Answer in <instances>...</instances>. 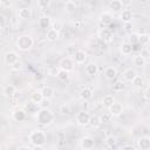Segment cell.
<instances>
[{"mask_svg":"<svg viewBox=\"0 0 150 150\" xmlns=\"http://www.w3.org/2000/svg\"><path fill=\"white\" fill-rule=\"evenodd\" d=\"M104 76H105V79L109 80V81L115 80L116 76H117V69H116L114 66H109V67H107L105 70H104Z\"/></svg>","mask_w":150,"mask_h":150,"instance_id":"cell-19","label":"cell"},{"mask_svg":"<svg viewBox=\"0 0 150 150\" xmlns=\"http://www.w3.org/2000/svg\"><path fill=\"white\" fill-rule=\"evenodd\" d=\"M90 117H91V115H90L89 112H87V111H79V112L75 115V121H76V123H77L79 125L86 127V125L89 124Z\"/></svg>","mask_w":150,"mask_h":150,"instance_id":"cell-4","label":"cell"},{"mask_svg":"<svg viewBox=\"0 0 150 150\" xmlns=\"http://www.w3.org/2000/svg\"><path fill=\"white\" fill-rule=\"evenodd\" d=\"M81 26H82V21H76V22H75V27L80 28Z\"/></svg>","mask_w":150,"mask_h":150,"instance_id":"cell-52","label":"cell"},{"mask_svg":"<svg viewBox=\"0 0 150 150\" xmlns=\"http://www.w3.org/2000/svg\"><path fill=\"white\" fill-rule=\"evenodd\" d=\"M128 41H129L132 46H135V45H139V34H138V33H130V34H129V39H128Z\"/></svg>","mask_w":150,"mask_h":150,"instance_id":"cell-33","label":"cell"},{"mask_svg":"<svg viewBox=\"0 0 150 150\" xmlns=\"http://www.w3.org/2000/svg\"><path fill=\"white\" fill-rule=\"evenodd\" d=\"M13 118L18 122H22L26 120V116H27V112L25 109H15L14 112H13Z\"/></svg>","mask_w":150,"mask_h":150,"instance_id":"cell-21","label":"cell"},{"mask_svg":"<svg viewBox=\"0 0 150 150\" xmlns=\"http://www.w3.org/2000/svg\"><path fill=\"white\" fill-rule=\"evenodd\" d=\"M112 19H114V16H112L111 12H108V11L102 12V13L98 15V22H100L101 25H103V26H109V25H111Z\"/></svg>","mask_w":150,"mask_h":150,"instance_id":"cell-8","label":"cell"},{"mask_svg":"<svg viewBox=\"0 0 150 150\" xmlns=\"http://www.w3.org/2000/svg\"><path fill=\"white\" fill-rule=\"evenodd\" d=\"M43 98H45V97H43L41 90H35V91H33V93L30 94V101L34 102V103H38V104H39Z\"/></svg>","mask_w":150,"mask_h":150,"instance_id":"cell-26","label":"cell"},{"mask_svg":"<svg viewBox=\"0 0 150 150\" xmlns=\"http://www.w3.org/2000/svg\"><path fill=\"white\" fill-rule=\"evenodd\" d=\"M59 66H60V68H61V69H64V70L71 71V70L74 69V66H75V61H74V59H73V57H69V56H67V57H63V59H61V61H60Z\"/></svg>","mask_w":150,"mask_h":150,"instance_id":"cell-7","label":"cell"},{"mask_svg":"<svg viewBox=\"0 0 150 150\" xmlns=\"http://www.w3.org/2000/svg\"><path fill=\"white\" fill-rule=\"evenodd\" d=\"M137 148L141 150H150V136H142L137 139Z\"/></svg>","mask_w":150,"mask_h":150,"instance_id":"cell-12","label":"cell"},{"mask_svg":"<svg viewBox=\"0 0 150 150\" xmlns=\"http://www.w3.org/2000/svg\"><path fill=\"white\" fill-rule=\"evenodd\" d=\"M23 68V64H22V62L19 60V61H16V62H14L13 64H11V69L12 70H14V71H19V70H21Z\"/></svg>","mask_w":150,"mask_h":150,"instance_id":"cell-39","label":"cell"},{"mask_svg":"<svg viewBox=\"0 0 150 150\" xmlns=\"http://www.w3.org/2000/svg\"><path fill=\"white\" fill-rule=\"evenodd\" d=\"M41 93H42V95H43V97H45V98L50 100V98H53V97H54L55 90H54V88H53V87H50V86H45V87L41 89Z\"/></svg>","mask_w":150,"mask_h":150,"instance_id":"cell-23","label":"cell"},{"mask_svg":"<svg viewBox=\"0 0 150 150\" xmlns=\"http://www.w3.org/2000/svg\"><path fill=\"white\" fill-rule=\"evenodd\" d=\"M16 93V89L13 84H7L5 88H4V95L7 96V97H13Z\"/></svg>","mask_w":150,"mask_h":150,"instance_id":"cell-27","label":"cell"},{"mask_svg":"<svg viewBox=\"0 0 150 150\" xmlns=\"http://www.w3.org/2000/svg\"><path fill=\"white\" fill-rule=\"evenodd\" d=\"M69 73H70V71H68V70L61 69L60 73H59V75H57V79H59L60 81H62V82H67V81L69 80V76H70Z\"/></svg>","mask_w":150,"mask_h":150,"instance_id":"cell-34","label":"cell"},{"mask_svg":"<svg viewBox=\"0 0 150 150\" xmlns=\"http://www.w3.org/2000/svg\"><path fill=\"white\" fill-rule=\"evenodd\" d=\"M39 25H40L41 28H49L52 22H50V19L48 16H41L40 20H39Z\"/></svg>","mask_w":150,"mask_h":150,"instance_id":"cell-32","label":"cell"},{"mask_svg":"<svg viewBox=\"0 0 150 150\" xmlns=\"http://www.w3.org/2000/svg\"><path fill=\"white\" fill-rule=\"evenodd\" d=\"M28 138H29L30 144H32L33 148H35V149H41V148H43V146L46 145V143H47V135H46V132L42 131V130H39V129L32 131V132L29 134Z\"/></svg>","mask_w":150,"mask_h":150,"instance_id":"cell-1","label":"cell"},{"mask_svg":"<svg viewBox=\"0 0 150 150\" xmlns=\"http://www.w3.org/2000/svg\"><path fill=\"white\" fill-rule=\"evenodd\" d=\"M150 42V35L146 33L139 34V45L141 46H146Z\"/></svg>","mask_w":150,"mask_h":150,"instance_id":"cell-36","label":"cell"},{"mask_svg":"<svg viewBox=\"0 0 150 150\" xmlns=\"http://www.w3.org/2000/svg\"><path fill=\"white\" fill-rule=\"evenodd\" d=\"M50 4H52V0H38V6L40 8H42V9L49 7Z\"/></svg>","mask_w":150,"mask_h":150,"instance_id":"cell-40","label":"cell"},{"mask_svg":"<svg viewBox=\"0 0 150 150\" xmlns=\"http://www.w3.org/2000/svg\"><path fill=\"white\" fill-rule=\"evenodd\" d=\"M112 88H114V90H122L123 89V83L122 82H116Z\"/></svg>","mask_w":150,"mask_h":150,"instance_id":"cell-45","label":"cell"},{"mask_svg":"<svg viewBox=\"0 0 150 150\" xmlns=\"http://www.w3.org/2000/svg\"><path fill=\"white\" fill-rule=\"evenodd\" d=\"M60 70H61L60 66H53V67H50V68L48 69V75L52 76V77H57Z\"/></svg>","mask_w":150,"mask_h":150,"instance_id":"cell-35","label":"cell"},{"mask_svg":"<svg viewBox=\"0 0 150 150\" xmlns=\"http://www.w3.org/2000/svg\"><path fill=\"white\" fill-rule=\"evenodd\" d=\"M60 112L62 115H69L71 111H70V107L67 104V103H63L60 105Z\"/></svg>","mask_w":150,"mask_h":150,"instance_id":"cell-37","label":"cell"},{"mask_svg":"<svg viewBox=\"0 0 150 150\" xmlns=\"http://www.w3.org/2000/svg\"><path fill=\"white\" fill-rule=\"evenodd\" d=\"M73 59H74L76 64H83L87 60V53L83 49H77V50H75Z\"/></svg>","mask_w":150,"mask_h":150,"instance_id":"cell-10","label":"cell"},{"mask_svg":"<svg viewBox=\"0 0 150 150\" xmlns=\"http://www.w3.org/2000/svg\"><path fill=\"white\" fill-rule=\"evenodd\" d=\"M4 60H5V63H6V64L11 66V64H13L14 62L19 61V54H18L15 50H9V52H7V53L5 54Z\"/></svg>","mask_w":150,"mask_h":150,"instance_id":"cell-11","label":"cell"},{"mask_svg":"<svg viewBox=\"0 0 150 150\" xmlns=\"http://www.w3.org/2000/svg\"><path fill=\"white\" fill-rule=\"evenodd\" d=\"M108 111L112 115V117H117V116L122 115V112H123V105H122V103L115 101V102L108 108Z\"/></svg>","mask_w":150,"mask_h":150,"instance_id":"cell-9","label":"cell"},{"mask_svg":"<svg viewBox=\"0 0 150 150\" xmlns=\"http://www.w3.org/2000/svg\"><path fill=\"white\" fill-rule=\"evenodd\" d=\"M98 36H100V39H101L102 41H104V42H107V43L111 42L112 39H114L112 30H111L110 28H107V27H103V28L100 29V32H98Z\"/></svg>","mask_w":150,"mask_h":150,"instance_id":"cell-6","label":"cell"},{"mask_svg":"<svg viewBox=\"0 0 150 150\" xmlns=\"http://www.w3.org/2000/svg\"><path fill=\"white\" fill-rule=\"evenodd\" d=\"M131 83H132V86L135 87V88H142L143 86H144V77L142 76V75H136L135 76V79L131 81Z\"/></svg>","mask_w":150,"mask_h":150,"instance_id":"cell-29","label":"cell"},{"mask_svg":"<svg viewBox=\"0 0 150 150\" xmlns=\"http://www.w3.org/2000/svg\"><path fill=\"white\" fill-rule=\"evenodd\" d=\"M79 95H80L81 100H83V101H90V100L93 98L94 91H93L90 88H88V87H84V88H82V89L80 90Z\"/></svg>","mask_w":150,"mask_h":150,"instance_id":"cell-14","label":"cell"},{"mask_svg":"<svg viewBox=\"0 0 150 150\" xmlns=\"http://www.w3.org/2000/svg\"><path fill=\"white\" fill-rule=\"evenodd\" d=\"M104 143H105V146H107V148H110V149H111V148H115L116 144H117V137L110 135V136H108V137L105 138Z\"/></svg>","mask_w":150,"mask_h":150,"instance_id":"cell-30","label":"cell"},{"mask_svg":"<svg viewBox=\"0 0 150 150\" xmlns=\"http://www.w3.org/2000/svg\"><path fill=\"white\" fill-rule=\"evenodd\" d=\"M124 29H125V32H128V33H131V29H132L131 22H125V23H124Z\"/></svg>","mask_w":150,"mask_h":150,"instance_id":"cell-46","label":"cell"},{"mask_svg":"<svg viewBox=\"0 0 150 150\" xmlns=\"http://www.w3.org/2000/svg\"><path fill=\"white\" fill-rule=\"evenodd\" d=\"M52 27H53L54 29H56L57 32H61V30L63 29V23H62L61 21H59V20H56V21H54V22H52Z\"/></svg>","mask_w":150,"mask_h":150,"instance_id":"cell-42","label":"cell"},{"mask_svg":"<svg viewBox=\"0 0 150 150\" xmlns=\"http://www.w3.org/2000/svg\"><path fill=\"white\" fill-rule=\"evenodd\" d=\"M0 21H1V27H4L5 26V18H4V15L0 16Z\"/></svg>","mask_w":150,"mask_h":150,"instance_id":"cell-51","label":"cell"},{"mask_svg":"<svg viewBox=\"0 0 150 150\" xmlns=\"http://www.w3.org/2000/svg\"><path fill=\"white\" fill-rule=\"evenodd\" d=\"M89 124H90L91 127H97V125H100V124H101V120H100V117H98V116H91V117H90V122H89Z\"/></svg>","mask_w":150,"mask_h":150,"instance_id":"cell-41","label":"cell"},{"mask_svg":"<svg viewBox=\"0 0 150 150\" xmlns=\"http://www.w3.org/2000/svg\"><path fill=\"white\" fill-rule=\"evenodd\" d=\"M123 8H124V6L122 5L121 0H111L109 4V9L112 13H121L123 11Z\"/></svg>","mask_w":150,"mask_h":150,"instance_id":"cell-15","label":"cell"},{"mask_svg":"<svg viewBox=\"0 0 150 150\" xmlns=\"http://www.w3.org/2000/svg\"><path fill=\"white\" fill-rule=\"evenodd\" d=\"M121 2H122V5L124 7H128V6L131 5V0H121Z\"/></svg>","mask_w":150,"mask_h":150,"instance_id":"cell-49","label":"cell"},{"mask_svg":"<svg viewBox=\"0 0 150 150\" xmlns=\"http://www.w3.org/2000/svg\"><path fill=\"white\" fill-rule=\"evenodd\" d=\"M18 16L21 20H29L32 18V9L29 7H22L18 11Z\"/></svg>","mask_w":150,"mask_h":150,"instance_id":"cell-18","label":"cell"},{"mask_svg":"<svg viewBox=\"0 0 150 150\" xmlns=\"http://www.w3.org/2000/svg\"><path fill=\"white\" fill-rule=\"evenodd\" d=\"M0 2H1V5H7L8 0H0Z\"/></svg>","mask_w":150,"mask_h":150,"instance_id":"cell-53","label":"cell"},{"mask_svg":"<svg viewBox=\"0 0 150 150\" xmlns=\"http://www.w3.org/2000/svg\"><path fill=\"white\" fill-rule=\"evenodd\" d=\"M120 50H121V54H122V55L129 56V55H131V53L134 52V46H132L129 41H124V42L121 43Z\"/></svg>","mask_w":150,"mask_h":150,"instance_id":"cell-13","label":"cell"},{"mask_svg":"<svg viewBox=\"0 0 150 150\" xmlns=\"http://www.w3.org/2000/svg\"><path fill=\"white\" fill-rule=\"evenodd\" d=\"M60 1H62L63 4H67V2H70V1H73V0H60Z\"/></svg>","mask_w":150,"mask_h":150,"instance_id":"cell-54","label":"cell"},{"mask_svg":"<svg viewBox=\"0 0 150 150\" xmlns=\"http://www.w3.org/2000/svg\"><path fill=\"white\" fill-rule=\"evenodd\" d=\"M84 71H86L87 75L94 76V75H96V74L98 73V66H97L96 63H94V62H89V63L86 64Z\"/></svg>","mask_w":150,"mask_h":150,"instance_id":"cell-17","label":"cell"},{"mask_svg":"<svg viewBox=\"0 0 150 150\" xmlns=\"http://www.w3.org/2000/svg\"><path fill=\"white\" fill-rule=\"evenodd\" d=\"M54 120H55L54 112L49 108H40V110L36 114V121L39 124L49 125L54 122Z\"/></svg>","mask_w":150,"mask_h":150,"instance_id":"cell-2","label":"cell"},{"mask_svg":"<svg viewBox=\"0 0 150 150\" xmlns=\"http://www.w3.org/2000/svg\"><path fill=\"white\" fill-rule=\"evenodd\" d=\"M39 107H40V108H49V107H50L49 100H48V98H43V100L39 103Z\"/></svg>","mask_w":150,"mask_h":150,"instance_id":"cell-43","label":"cell"},{"mask_svg":"<svg viewBox=\"0 0 150 150\" xmlns=\"http://www.w3.org/2000/svg\"><path fill=\"white\" fill-rule=\"evenodd\" d=\"M80 148L83 150H91L95 148V141L91 136H84L80 139Z\"/></svg>","mask_w":150,"mask_h":150,"instance_id":"cell-5","label":"cell"},{"mask_svg":"<svg viewBox=\"0 0 150 150\" xmlns=\"http://www.w3.org/2000/svg\"><path fill=\"white\" fill-rule=\"evenodd\" d=\"M142 56H144L146 60L150 57V53H149V50L148 49H141V53H139Z\"/></svg>","mask_w":150,"mask_h":150,"instance_id":"cell-44","label":"cell"},{"mask_svg":"<svg viewBox=\"0 0 150 150\" xmlns=\"http://www.w3.org/2000/svg\"><path fill=\"white\" fill-rule=\"evenodd\" d=\"M146 61H148V60H146L144 56H142L141 54L134 56V59H132V63H134V66H136L137 68H143V67L146 64Z\"/></svg>","mask_w":150,"mask_h":150,"instance_id":"cell-22","label":"cell"},{"mask_svg":"<svg viewBox=\"0 0 150 150\" xmlns=\"http://www.w3.org/2000/svg\"><path fill=\"white\" fill-rule=\"evenodd\" d=\"M15 46L21 52H28L32 49V47L34 46V40L30 35L28 34H23V35H20L16 41H15Z\"/></svg>","mask_w":150,"mask_h":150,"instance_id":"cell-3","label":"cell"},{"mask_svg":"<svg viewBox=\"0 0 150 150\" xmlns=\"http://www.w3.org/2000/svg\"><path fill=\"white\" fill-rule=\"evenodd\" d=\"M144 96H145V98L150 100V86L145 89V91H144Z\"/></svg>","mask_w":150,"mask_h":150,"instance_id":"cell-48","label":"cell"},{"mask_svg":"<svg viewBox=\"0 0 150 150\" xmlns=\"http://www.w3.org/2000/svg\"><path fill=\"white\" fill-rule=\"evenodd\" d=\"M25 110H26V112L27 114H29V115H36L38 114V111L40 110V107H39V104L38 103H34V102H29V103H27L26 105H25Z\"/></svg>","mask_w":150,"mask_h":150,"instance_id":"cell-20","label":"cell"},{"mask_svg":"<svg viewBox=\"0 0 150 150\" xmlns=\"http://www.w3.org/2000/svg\"><path fill=\"white\" fill-rule=\"evenodd\" d=\"M76 8H77V6H76V4H75L74 1H70V2L64 4V11H66L67 13H69V14L75 13V12H76Z\"/></svg>","mask_w":150,"mask_h":150,"instance_id":"cell-31","label":"cell"},{"mask_svg":"<svg viewBox=\"0 0 150 150\" xmlns=\"http://www.w3.org/2000/svg\"><path fill=\"white\" fill-rule=\"evenodd\" d=\"M115 102V97L112 96V95H110V94H107V95H104L103 96V98H102V104L108 109L112 103Z\"/></svg>","mask_w":150,"mask_h":150,"instance_id":"cell-28","label":"cell"},{"mask_svg":"<svg viewBox=\"0 0 150 150\" xmlns=\"http://www.w3.org/2000/svg\"><path fill=\"white\" fill-rule=\"evenodd\" d=\"M19 150H21V149H27V150H30V149H33L32 146H28V145H23V146H19L18 148Z\"/></svg>","mask_w":150,"mask_h":150,"instance_id":"cell-50","label":"cell"},{"mask_svg":"<svg viewBox=\"0 0 150 150\" xmlns=\"http://www.w3.org/2000/svg\"><path fill=\"white\" fill-rule=\"evenodd\" d=\"M120 19H121V21H123L124 23H125V22H131L132 12H131L130 9H123V11L120 13Z\"/></svg>","mask_w":150,"mask_h":150,"instance_id":"cell-24","label":"cell"},{"mask_svg":"<svg viewBox=\"0 0 150 150\" xmlns=\"http://www.w3.org/2000/svg\"><path fill=\"white\" fill-rule=\"evenodd\" d=\"M136 75H137V71H136L135 69H132V68H129V69L124 70V73H123V79H124L125 81H128V82H131V81L135 79Z\"/></svg>","mask_w":150,"mask_h":150,"instance_id":"cell-25","label":"cell"},{"mask_svg":"<svg viewBox=\"0 0 150 150\" xmlns=\"http://www.w3.org/2000/svg\"><path fill=\"white\" fill-rule=\"evenodd\" d=\"M135 146L134 145H131V144H124V145H121V150H127V149H130V150H132Z\"/></svg>","mask_w":150,"mask_h":150,"instance_id":"cell-47","label":"cell"},{"mask_svg":"<svg viewBox=\"0 0 150 150\" xmlns=\"http://www.w3.org/2000/svg\"><path fill=\"white\" fill-rule=\"evenodd\" d=\"M59 38H60V32H57V30L54 29L53 27H50V28L47 29V32H46V39H47L48 41L54 42V41H56Z\"/></svg>","mask_w":150,"mask_h":150,"instance_id":"cell-16","label":"cell"},{"mask_svg":"<svg viewBox=\"0 0 150 150\" xmlns=\"http://www.w3.org/2000/svg\"><path fill=\"white\" fill-rule=\"evenodd\" d=\"M111 118H112V115H111L109 111H108V112H103V115L100 117L101 123H108V122L111 121Z\"/></svg>","mask_w":150,"mask_h":150,"instance_id":"cell-38","label":"cell"}]
</instances>
